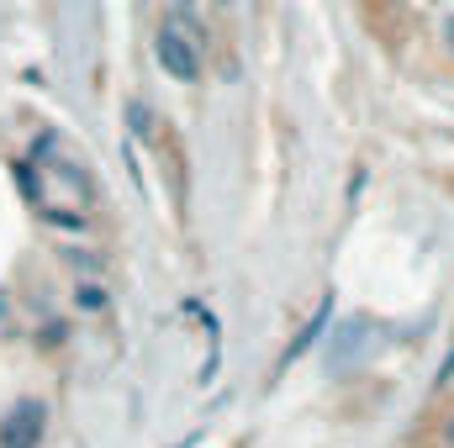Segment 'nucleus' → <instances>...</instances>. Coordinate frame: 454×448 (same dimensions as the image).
<instances>
[{"mask_svg":"<svg viewBox=\"0 0 454 448\" xmlns=\"http://www.w3.org/2000/svg\"><path fill=\"white\" fill-rule=\"evenodd\" d=\"M439 438H444V444L454 448V417H444V428H439Z\"/></svg>","mask_w":454,"mask_h":448,"instance_id":"nucleus-8","label":"nucleus"},{"mask_svg":"<svg viewBox=\"0 0 454 448\" xmlns=\"http://www.w3.org/2000/svg\"><path fill=\"white\" fill-rule=\"evenodd\" d=\"M74 306H80V312H106L112 296H106L101 280H80V285H74Z\"/></svg>","mask_w":454,"mask_h":448,"instance_id":"nucleus-3","label":"nucleus"},{"mask_svg":"<svg viewBox=\"0 0 454 448\" xmlns=\"http://www.w3.org/2000/svg\"><path fill=\"white\" fill-rule=\"evenodd\" d=\"M69 264H74V269H101V264H96V259H90L85 248H74V253H69Z\"/></svg>","mask_w":454,"mask_h":448,"instance_id":"nucleus-6","label":"nucleus"},{"mask_svg":"<svg viewBox=\"0 0 454 448\" xmlns=\"http://www.w3.org/2000/svg\"><path fill=\"white\" fill-rule=\"evenodd\" d=\"M127 121H132V127H137V132H148V112H143V106H137V101H132V106H127Z\"/></svg>","mask_w":454,"mask_h":448,"instance_id":"nucleus-5","label":"nucleus"},{"mask_svg":"<svg viewBox=\"0 0 454 448\" xmlns=\"http://www.w3.org/2000/svg\"><path fill=\"white\" fill-rule=\"evenodd\" d=\"M16 180H21V190H27V201H37V180H32V169H27V164H16Z\"/></svg>","mask_w":454,"mask_h":448,"instance_id":"nucleus-4","label":"nucleus"},{"mask_svg":"<svg viewBox=\"0 0 454 448\" xmlns=\"http://www.w3.org/2000/svg\"><path fill=\"white\" fill-rule=\"evenodd\" d=\"M439 32H444V53L454 58V16H444V27H439Z\"/></svg>","mask_w":454,"mask_h":448,"instance_id":"nucleus-7","label":"nucleus"},{"mask_svg":"<svg viewBox=\"0 0 454 448\" xmlns=\"http://www.w3.org/2000/svg\"><path fill=\"white\" fill-rule=\"evenodd\" d=\"M153 58H159V69H164L169 80H185V85L201 80V48L185 42L180 27H164V32L153 37Z\"/></svg>","mask_w":454,"mask_h":448,"instance_id":"nucleus-1","label":"nucleus"},{"mask_svg":"<svg viewBox=\"0 0 454 448\" xmlns=\"http://www.w3.org/2000/svg\"><path fill=\"white\" fill-rule=\"evenodd\" d=\"M37 438H43V406L21 401L0 428V448H37Z\"/></svg>","mask_w":454,"mask_h":448,"instance_id":"nucleus-2","label":"nucleus"}]
</instances>
